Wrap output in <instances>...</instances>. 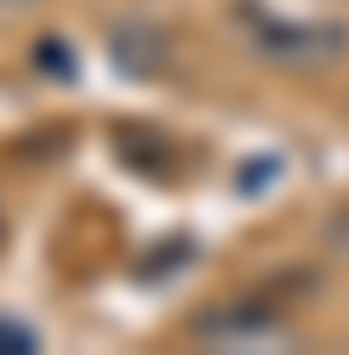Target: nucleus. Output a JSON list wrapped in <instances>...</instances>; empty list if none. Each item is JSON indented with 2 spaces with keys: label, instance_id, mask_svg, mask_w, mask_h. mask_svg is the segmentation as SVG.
<instances>
[{
  "label": "nucleus",
  "instance_id": "nucleus-1",
  "mask_svg": "<svg viewBox=\"0 0 349 355\" xmlns=\"http://www.w3.org/2000/svg\"><path fill=\"white\" fill-rule=\"evenodd\" d=\"M241 19L254 32V51L273 58V64H292V70H324L349 51V26H337V19L298 26V19H273V13H254V7H241Z\"/></svg>",
  "mask_w": 349,
  "mask_h": 355
},
{
  "label": "nucleus",
  "instance_id": "nucleus-2",
  "mask_svg": "<svg viewBox=\"0 0 349 355\" xmlns=\"http://www.w3.org/2000/svg\"><path fill=\"white\" fill-rule=\"evenodd\" d=\"M108 58H114L127 76H153V70L165 64V38H159L153 26H121L114 44H108Z\"/></svg>",
  "mask_w": 349,
  "mask_h": 355
},
{
  "label": "nucleus",
  "instance_id": "nucleus-3",
  "mask_svg": "<svg viewBox=\"0 0 349 355\" xmlns=\"http://www.w3.org/2000/svg\"><path fill=\"white\" fill-rule=\"evenodd\" d=\"M38 64L58 70V76H76V64H70V51H64V38H38Z\"/></svg>",
  "mask_w": 349,
  "mask_h": 355
},
{
  "label": "nucleus",
  "instance_id": "nucleus-4",
  "mask_svg": "<svg viewBox=\"0 0 349 355\" xmlns=\"http://www.w3.org/2000/svg\"><path fill=\"white\" fill-rule=\"evenodd\" d=\"M0 349H13V355H26V349H38V336H32L26 324H7V318H0Z\"/></svg>",
  "mask_w": 349,
  "mask_h": 355
},
{
  "label": "nucleus",
  "instance_id": "nucleus-5",
  "mask_svg": "<svg viewBox=\"0 0 349 355\" xmlns=\"http://www.w3.org/2000/svg\"><path fill=\"white\" fill-rule=\"evenodd\" d=\"M0 235H7V216H0Z\"/></svg>",
  "mask_w": 349,
  "mask_h": 355
}]
</instances>
